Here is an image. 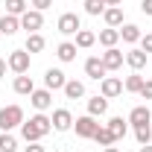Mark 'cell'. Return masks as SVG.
I'll return each instance as SVG.
<instances>
[{"instance_id": "cell-1", "label": "cell", "mask_w": 152, "mask_h": 152, "mask_svg": "<svg viewBox=\"0 0 152 152\" xmlns=\"http://www.w3.org/2000/svg\"><path fill=\"white\" fill-rule=\"evenodd\" d=\"M50 129H53V120H50L47 114H35V117H29V120H23V123H20V134H23V140H26V143L41 140Z\"/></svg>"}, {"instance_id": "cell-2", "label": "cell", "mask_w": 152, "mask_h": 152, "mask_svg": "<svg viewBox=\"0 0 152 152\" xmlns=\"http://www.w3.org/2000/svg\"><path fill=\"white\" fill-rule=\"evenodd\" d=\"M20 123H23V108H20V105H6V108H0V129H3V132H12Z\"/></svg>"}, {"instance_id": "cell-3", "label": "cell", "mask_w": 152, "mask_h": 152, "mask_svg": "<svg viewBox=\"0 0 152 152\" xmlns=\"http://www.w3.org/2000/svg\"><path fill=\"white\" fill-rule=\"evenodd\" d=\"M44 26V12H38V9H26L23 15H20V29H26V32H38Z\"/></svg>"}, {"instance_id": "cell-4", "label": "cell", "mask_w": 152, "mask_h": 152, "mask_svg": "<svg viewBox=\"0 0 152 152\" xmlns=\"http://www.w3.org/2000/svg\"><path fill=\"white\" fill-rule=\"evenodd\" d=\"M6 64H9V70H15V73H29V53L26 50H12V56L6 58Z\"/></svg>"}, {"instance_id": "cell-5", "label": "cell", "mask_w": 152, "mask_h": 152, "mask_svg": "<svg viewBox=\"0 0 152 152\" xmlns=\"http://www.w3.org/2000/svg\"><path fill=\"white\" fill-rule=\"evenodd\" d=\"M99 94L105 96V99L120 96V94H123V79H117V76H105V79H99Z\"/></svg>"}, {"instance_id": "cell-6", "label": "cell", "mask_w": 152, "mask_h": 152, "mask_svg": "<svg viewBox=\"0 0 152 152\" xmlns=\"http://www.w3.org/2000/svg\"><path fill=\"white\" fill-rule=\"evenodd\" d=\"M73 129H76L79 137H94V132L99 129V123H96V117L85 114V117H76V120H73Z\"/></svg>"}, {"instance_id": "cell-7", "label": "cell", "mask_w": 152, "mask_h": 152, "mask_svg": "<svg viewBox=\"0 0 152 152\" xmlns=\"http://www.w3.org/2000/svg\"><path fill=\"white\" fill-rule=\"evenodd\" d=\"M79 29H82V20H79L76 12H64V15L58 18V32H61V35H76Z\"/></svg>"}, {"instance_id": "cell-8", "label": "cell", "mask_w": 152, "mask_h": 152, "mask_svg": "<svg viewBox=\"0 0 152 152\" xmlns=\"http://www.w3.org/2000/svg\"><path fill=\"white\" fill-rule=\"evenodd\" d=\"M29 102H32V105H35L38 111H47V108H50V105H53V91H50V88H41V91H32V94H29Z\"/></svg>"}, {"instance_id": "cell-9", "label": "cell", "mask_w": 152, "mask_h": 152, "mask_svg": "<svg viewBox=\"0 0 152 152\" xmlns=\"http://www.w3.org/2000/svg\"><path fill=\"white\" fill-rule=\"evenodd\" d=\"M99 58H102L105 70H120V67H123V61H126V56H123L117 47H108V50H105V53H102Z\"/></svg>"}, {"instance_id": "cell-10", "label": "cell", "mask_w": 152, "mask_h": 152, "mask_svg": "<svg viewBox=\"0 0 152 152\" xmlns=\"http://www.w3.org/2000/svg\"><path fill=\"white\" fill-rule=\"evenodd\" d=\"M50 120H53V129H56V132H67V129L73 126V114L67 111V108H56Z\"/></svg>"}, {"instance_id": "cell-11", "label": "cell", "mask_w": 152, "mask_h": 152, "mask_svg": "<svg viewBox=\"0 0 152 152\" xmlns=\"http://www.w3.org/2000/svg\"><path fill=\"white\" fill-rule=\"evenodd\" d=\"M105 73H108V70H105V64H102L99 56H91L88 61H85V76H91V79L99 82V79H105Z\"/></svg>"}, {"instance_id": "cell-12", "label": "cell", "mask_w": 152, "mask_h": 152, "mask_svg": "<svg viewBox=\"0 0 152 152\" xmlns=\"http://www.w3.org/2000/svg\"><path fill=\"white\" fill-rule=\"evenodd\" d=\"M64 82H67V76H64V70H58V67H50V70L44 73V85H47L50 91L64 88Z\"/></svg>"}, {"instance_id": "cell-13", "label": "cell", "mask_w": 152, "mask_h": 152, "mask_svg": "<svg viewBox=\"0 0 152 152\" xmlns=\"http://www.w3.org/2000/svg\"><path fill=\"white\" fill-rule=\"evenodd\" d=\"M146 53H143V50H129V53H126V64H129V67H132V70H137V73H140V70H143V67H146Z\"/></svg>"}, {"instance_id": "cell-14", "label": "cell", "mask_w": 152, "mask_h": 152, "mask_svg": "<svg viewBox=\"0 0 152 152\" xmlns=\"http://www.w3.org/2000/svg\"><path fill=\"white\" fill-rule=\"evenodd\" d=\"M105 111H108V99L102 94H96V96L88 99V114H91V117H102Z\"/></svg>"}, {"instance_id": "cell-15", "label": "cell", "mask_w": 152, "mask_h": 152, "mask_svg": "<svg viewBox=\"0 0 152 152\" xmlns=\"http://www.w3.org/2000/svg\"><path fill=\"white\" fill-rule=\"evenodd\" d=\"M20 29V18L15 15H0V35H15Z\"/></svg>"}, {"instance_id": "cell-16", "label": "cell", "mask_w": 152, "mask_h": 152, "mask_svg": "<svg viewBox=\"0 0 152 152\" xmlns=\"http://www.w3.org/2000/svg\"><path fill=\"white\" fill-rule=\"evenodd\" d=\"M149 120H152V114H149L146 105H134L132 111H129V123H132V126H143V123H149Z\"/></svg>"}, {"instance_id": "cell-17", "label": "cell", "mask_w": 152, "mask_h": 152, "mask_svg": "<svg viewBox=\"0 0 152 152\" xmlns=\"http://www.w3.org/2000/svg\"><path fill=\"white\" fill-rule=\"evenodd\" d=\"M32 91H35V82H32V76H26V73L15 76V94H23V96H29Z\"/></svg>"}, {"instance_id": "cell-18", "label": "cell", "mask_w": 152, "mask_h": 152, "mask_svg": "<svg viewBox=\"0 0 152 152\" xmlns=\"http://www.w3.org/2000/svg\"><path fill=\"white\" fill-rule=\"evenodd\" d=\"M108 132L114 134V140L126 137V132H129V120H123V117H111V120H108Z\"/></svg>"}, {"instance_id": "cell-19", "label": "cell", "mask_w": 152, "mask_h": 152, "mask_svg": "<svg viewBox=\"0 0 152 152\" xmlns=\"http://www.w3.org/2000/svg\"><path fill=\"white\" fill-rule=\"evenodd\" d=\"M102 18H105V23L108 26H123V9L120 6H105V12H102Z\"/></svg>"}, {"instance_id": "cell-20", "label": "cell", "mask_w": 152, "mask_h": 152, "mask_svg": "<svg viewBox=\"0 0 152 152\" xmlns=\"http://www.w3.org/2000/svg\"><path fill=\"white\" fill-rule=\"evenodd\" d=\"M61 91H64L67 99H82V96H85V85H82V82H76V79H67Z\"/></svg>"}, {"instance_id": "cell-21", "label": "cell", "mask_w": 152, "mask_h": 152, "mask_svg": "<svg viewBox=\"0 0 152 152\" xmlns=\"http://www.w3.org/2000/svg\"><path fill=\"white\" fill-rule=\"evenodd\" d=\"M117 41H120V29H114V26H105L102 32H99V44L108 50V47H117Z\"/></svg>"}, {"instance_id": "cell-22", "label": "cell", "mask_w": 152, "mask_h": 152, "mask_svg": "<svg viewBox=\"0 0 152 152\" xmlns=\"http://www.w3.org/2000/svg\"><path fill=\"white\" fill-rule=\"evenodd\" d=\"M76 50H79L76 44H70V41H61V44H58V50H56V56L61 58L64 64H67V61H76Z\"/></svg>"}, {"instance_id": "cell-23", "label": "cell", "mask_w": 152, "mask_h": 152, "mask_svg": "<svg viewBox=\"0 0 152 152\" xmlns=\"http://www.w3.org/2000/svg\"><path fill=\"white\" fill-rule=\"evenodd\" d=\"M94 44H96V35L91 29H79V32H76V47H79V50H88V47H94Z\"/></svg>"}, {"instance_id": "cell-24", "label": "cell", "mask_w": 152, "mask_h": 152, "mask_svg": "<svg viewBox=\"0 0 152 152\" xmlns=\"http://www.w3.org/2000/svg\"><path fill=\"white\" fill-rule=\"evenodd\" d=\"M143 82H146V79H143V76H140L137 70H134L132 76H126V82H123V91H132V94H140Z\"/></svg>"}, {"instance_id": "cell-25", "label": "cell", "mask_w": 152, "mask_h": 152, "mask_svg": "<svg viewBox=\"0 0 152 152\" xmlns=\"http://www.w3.org/2000/svg\"><path fill=\"white\" fill-rule=\"evenodd\" d=\"M44 47H47L44 35H38V32H29V38H26V53L32 56V53H41Z\"/></svg>"}, {"instance_id": "cell-26", "label": "cell", "mask_w": 152, "mask_h": 152, "mask_svg": "<svg viewBox=\"0 0 152 152\" xmlns=\"http://www.w3.org/2000/svg\"><path fill=\"white\" fill-rule=\"evenodd\" d=\"M120 38H123L126 44H134V41H140V26H134V23H123V29H120Z\"/></svg>"}, {"instance_id": "cell-27", "label": "cell", "mask_w": 152, "mask_h": 152, "mask_svg": "<svg viewBox=\"0 0 152 152\" xmlns=\"http://www.w3.org/2000/svg\"><path fill=\"white\" fill-rule=\"evenodd\" d=\"M94 140L99 143V146H114V143H117V140H114V134L108 132V126H99V129L94 132Z\"/></svg>"}, {"instance_id": "cell-28", "label": "cell", "mask_w": 152, "mask_h": 152, "mask_svg": "<svg viewBox=\"0 0 152 152\" xmlns=\"http://www.w3.org/2000/svg\"><path fill=\"white\" fill-rule=\"evenodd\" d=\"M134 137H137V143H140V146H146V143L152 140V126H149V123L134 126Z\"/></svg>"}, {"instance_id": "cell-29", "label": "cell", "mask_w": 152, "mask_h": 152, "mask_svg": "<svg viewBox=\"0 0 152 152\" xmlns=\"http://www.w3.org/2000/svg\"><path fill=\"white\" fill-rule=\"evenodd\" d=\"M3 6H6V15H15V18L26 12V0H6Z\"/></svg>"}, {"instance_id": "cell-30", "label": "cell", "mask_w": 152, "mask_h": 152, "mask_svg": "<svg viewBox=\"0 0 152 152\" xmlns=\"http://www.w3.org/2000/svg\"><path fill=\"white\" fill-rule=\"evenodd\" d=\"M18 149V140H15V134L3 132L0 134V152H15Z\"/></svg>"}, {"instance_id": "cell-31", "label": "cell", "mask_w": 152, "mask_h": 152, "mask_svg": "<svg viewBox=\"0 0 152 152\" xmlns=\"http://www.w3.org/2000/svg\"><path fill=\"white\" fill-rule=\"evenodd\" d=\"M85 12H88V15H102V12H105V0H85Z\"/></svg>"}, {"instance_id": "cell-32", "label": "cell", "mask_w": 152, "mask_h": 152, "mask_svg": "<svg viewBox=\"0 0 152 152\" xmlns=\"http://www.w3.org/2000/svg\"><path fill=\"white\" fill-rule=\"evenodd\" d=\"M140 50H143L146 56L152 53V32H149V35H143V38H140Z\"/></svg>"}, {"instance_id": "cell-33", "label": "cell", "mask_w": 152, "mask_h": 152, "mask_svg": "<svg viewBox=\"0 0 152 152\" xmlns=\"http://www.w3.org/2000/svg\"><path fill=\"white\" fill-rule=\"evenodd\" d=\"M140 96H143V99H152V79H146V82H143V88H140Z\"/></svg>"}, {"instance_id": "cell-34", "label": "cell", "mask_w": 152, "mask_h": 152, "mask_svg": "<svg viewBox=\"0 0 152 152\" xmlns=\"http://www.w3.org/2000/svg\"><path fill=\"white\" fill-rule=\"evenodd\" d=\"M32 6H35L38 12H44V9H50V6H53V0H32Z\"/></svg>"}, {"instance_id": "cell-35", "label": "cell", "mask_w": 152, "mask_h": 152, "mask_svg": "<svg viewBox=\"0 0 152 152\" xmlns=\"http://www.w3.org/2000/svg\"><path fill=\"white\" fill-rule=\"evenodd\" d=\"M140 12H143V15H149V18H152V0H143V3H140Z\"/></svg>"}, {"instance_id": "cell-36", "label": "cell", "mask_w": 152, "mask_h": 152, "mask_svg": "<svg viewBox=\"0 0 152 152\" xmlns=\"http://www.w3.org/2000/svg\"><path fill=\"white\" fill-rule=\"evenodd\" d=\"M26 152H47V149H44V146L35 140V143H29V146H26Z\"/></svg>"}, {"instance_id": "cell-37", "label": "cell", "mask_w": 152, "mask_h": 152, "mask_svg": "<svg viewBox=\"0 0 152 152\" xmlns=\"http://www.w3.org/2000/svg\"><path fill=\"white\" fill-rule=\"evenodd\" d=\"M6 67H9V64H6V58H0V79L6 76Z\"/></svg>"}, {"instance_id": "cell-38", "label": "cell", "mask_w": 152, "mask_h": 152, "mask_svg": "<svg viewBox=\"0 0 152 152\" xmlns=\"http://www.w3.org/2000/svg\"><path fill=\"white\" fill-rule=\"evenodd\" d=\"M123 0H105V6H120Z\"/></svg>"}, {"instance_id": "cell-39", "label": "cell", "mask_w": 152, "mask_h": 152, "mask_svg": "<svg viewBox=\"0 0 152 152\" xmlns=\"http://www.w3.org/2000/svg\"><path fill=\"white\" fill-rule=\"evenodd\" d=\"M140 152H152V143H146V146H140Z\"/></svg>"}, {"instance_id": "cell-40", "label": "cell", "mask_w": 152, "mask_h": 152, "mask_svg": "<svg viewBox=\"0 0 152 152\" xmlns=\"http://www.w3.org/2000/svg\"><path fill=\"white\" fill-rule=\"evenodd\" d=\"M105 152H120V149H117V146H105Z\"/></svg>"}, {"instance_id": "cell-41", "label": "cell", "mask_w": 152, "mask_h": 152, "mask_svg": "<svg viewBox=\"0 0 152 152\" xmlns=\"http://www.w3.org/2000/svg\"><path fill=\"white\" fill-rule=\"evenodd\" d=\"M0 38H3V35H0Z\"/></svg>"}]
</instances>
